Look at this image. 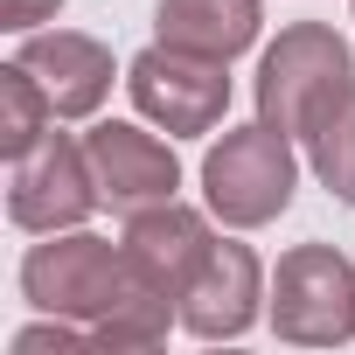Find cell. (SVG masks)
I'll list each match as a JSON object with an SVG mask.
<instances>
[{
  "label": "cell",
  "instance_id": "6da1fadb",
  "mask_svg": "<svg viewBox=\"0 0 355 355\" xmlns=\"http://www.w3.org/2000/svg\"><path fill=\"white\" fill-rule=\"evenodd\" d=\"M348 91H355V49L327 21H293L258 56V119L293 139H306Z\"/></svg>",
  "mask_w": 355,
  "mask_h": 355
},
{
  "label": "cell",
  "instance_id": "7a4b0ae2",
  "mask_svg": "<svg viewBox=\"0 0 355 355\" xmlns=\"http://www.w3.org/2000/svg\"><path fill=\"white\" fill-rule=\"evenodd\" d=\"M300 189V160H293V132L279 125H237L202 153V202L209 216H223L230 230H265L293 209Z\"/></svg>",
  "mask_w": 355,
  "mask_h": 355
},
{
  "label": "cell",
  "instance_id": "3957f363",
  "mask_svg": "<svg viewBox=\"0 0 355 355\" xmlns=\"http://www.w3.org/2000/svg\"><path fill=\"white\" fill-rule=\"evenodd\" d=\"M223 70H230V63H216V56L153 42V49L132 56L125 91H132L139 119L160 125L167 139H202V132H216L223 112H230V77H223Z\"/></svg>",
  "mask_w": 355,
  "mask_h": 355
},
{
  "label": "cell",
  "instance_id": "277c9868",
  "mask_svg": "<svg viewBox=\"0 0 355 355\" xmlns=\"http://www.w3.org/2000/svg\"><path fill=\"white\" fill-rule=\"evenodd\" d=\"M132 286L125 272V251L112 237H91V230H49V244H35L21 258V293L35 313H63V320H98L119 293Z\"/></svg>",
  "mask_w": 355,
  "mask_h": 355
},
{
  "label": "cell",
  "instance_id": "5b68a950",
  "mask_svg": "<svg viewBox=\"0 0 355 355\" xmlns=\"http://www.w3.org/2000/svg\"><path fill=\"white\" fill-rule=\"evenodd\" d=\"M272 327L293 348H341L355 334V265L334 244H293L272 272Z\"/></svg>",
  "mask_w": 355,
  "mask_h": 355
},
{
  "label": "cell",
  "instance_id": "8992f818",
  "mask_svg": "<svg viewBox=\"0 0 355 355\" xmlns=\"http://www.w3.org/2000/svg\"><path fill=\"white\" fill-rule=\"evenodd\" d=\"M91 209H105V202H98V174H91L84 139L49 132L35 153L15 160V174H8V223L15 230H35V237L77 230Z\"/></svg>",
  "mask_w": 355,
  "mask_h": 355
},
{
  "label": "cell",
  "instance_id": "52a82bcc",
  "mask_svg": "<svg viewBox=\"0 0 355 355\" xmlns=\"http://www.w3.org/2000/svg\"><path fill=\"white\" fill-rule=\"evenodd\" d=\"M216 230H209V216L202 209H189V202H146V209H132L125 216V237H119V251H125V272L139 279V286H153V293H167V300H189V286L202 279V265L216 258Z\"/></svg>",
  "mask_w": 355,
  "mask_h": 355
},
{
  "label": "cell",
  "instance_id": "ba28073f",
  "mask_svg": "<svg viewBox=\"0 0 355 355\" xmlns=\"http://www.w3.org/2000/svg\"><path fill=\"white\" fill-rule=\"evenodd\" d=\"M84 153H91V174H98V202L132 216L146 202H167L182 189V160H174L167 139H153L146 125H125V119H98L84 132Z\"/></svg>",
  "mask_w": 355,
  "mask_h": 355
},
{
  "label": "cell",
  "instance_id": "9c48e42d",
  "mask_svg": "<svg viewBox=\"0 0 355 355\" xmlns=\"http://www.w3.org/2000/svg\"><path fill=\"white\" fill-rule=\"evenodd\" d=\"M15 63L35 70V84L49 91L56 119H91L105 98H112V49L98 35H77V28H42V35H21Z\"/></svg>",
  "mask_w": 355,
  "mask_h": 355
},
{
  "label": "cell",
  "instance_id": "30bf717a",
  "mask_svg": "<svg viewBox=\"0 0 355 355\" xmlns=\"http://www.w3.org/2000/svg\"><path fill=\"white\" fill-rule=\"evenodd\" d=\"M258 300H272L258 251H251V244H216V258L202 265V279H196L189 300H182V327H189L196 341H237V334L258 320Z\"/></svg>",
  "mask_w": 355,
  "mask_h": 355
},
{
  "label": "cell",
  "instance_id": "8fae6325",
  "mask_svg": "<svg viewBox=\"0 0 355 355\" xmlns=\"http://www.w3.org/2000/svg\"><path fill=\"white\" fill-rule=\"evenodd\" d=\"M258 21H265L258 0H160V8H153L160 42L196 49V56H216V63L244 56L258 42Z\"/></svg>",
  "mask_w": 355,
  "mask_h": 355
},
{
  "label": "cell",
  "instance_id": "7c38bea8",
  "mask_svg": "<svg viewBox=\"0 0 355 355\" xmlns=\"http://www.w3.org/2000/svg\"><path fill=\"white\" fill-rule=\"evenodd\" d=\"M174 313H182V300H167V293H153V286H125L98 320H91V348H105V355H125V348H160L167 341V327H174Z\"/></svg>",
  "mask_w": 355,
  "mask_h": 355
},
{
  "label": "cell",
  "instance_id": "4fadbf2b",
  "mask_svg": "<svg viewBox=\"0 0 355 355\" xmlns=\"http://www.w3.org/2000/svg\"><path fill=\"white\" fill-rule=\"evenodd\" d=\"M49 119H56V105L35 84V70L28 63H8V70H0V153H8V160L35 153L49 139Z\"/></svg>",
  "mask_w": 355,
  "mask_h": 355
},
{
  "label": "cell",
  "instance_id": "5bb4252c",
  "mask_svg": "<svg viewBox=\"0 0 355 355\" xmlns=\"http://www.w3.org/2000/svg\"><path fill=\"white\" fill-rule=\"evenodd\" d=\"M306 167L320 174V189H327L334 202L355 209V91L306 132Z\"/></svg>",
  "mask_w": 355,
  "mask_h": 355
},
{
  "label": "cell",
  "instance_id": "9a60e30c",
  "mask_svg": "<svg viewBox=\"0 0 355 355\" xmlns=\"http://www.w3.org/2000/svg\"><path fill=\"white\" fill-rule=\"evenodd\" d=\"M77 348H91V327L63 320V313H42L35 327L15 334V355H77Z\"/></svg>",
  "mask_w": 355,
  "mask_h": 355
},
{
  "label": "cell",
  "instance_id": "2e32d148",
  "mask_svg": "<svg viewBox=\"0 0 355 355\" xmlns=\"http://www.w3.org/2000/svg\"><path fill=\"white\" fill-rule=\"evenodd\" d=\"M56 8H63V0H0V28L28 35L35 21H56Z\"/></svg>",
  "mask_w": 355,
  "mask_h": 355
}]
</instances>
